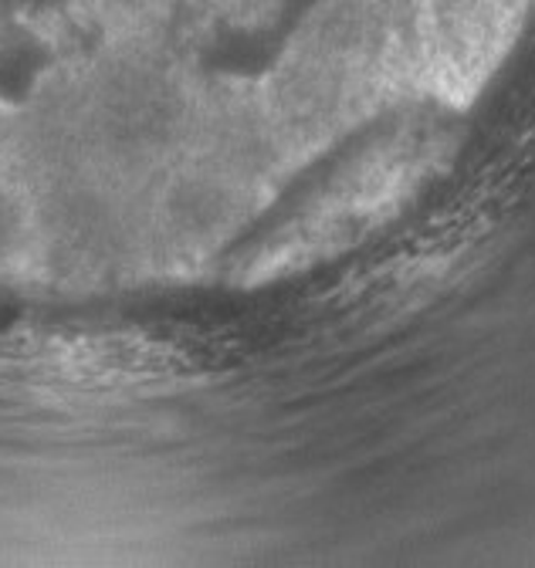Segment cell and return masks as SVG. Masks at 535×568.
<instances>
[{
  "mask_svg": "<svg viewBox=\"0 0 535 568\" xmlns=\"http://www.w3.org/2000/svg\"><path fill=\"white\" fill-rule=\"evenodd\" d=\"M444 153L447 139L431 119L376 142L289 227L282 247H275V261H312L315 254H329L363 237L411 200Z\"/></svg>",
  "mask_w": 535,
  "mask_h": 568,
  "instance_id": "1",
  "label": "cell"
},
{
  "mask_svg": "<svg viewBox=\"0 0 535 568\" xmlns=\"http://www.w3.org/2000/svg\"><path fill=\"white\" fill-rule=\"evenodd\" d=\"M535 0H427L424 92L467 105L518 38Z\"/></svg>",
  "mask_w": 535,
  "mask_h": 568,
  "instance_id": "2",
  "label": "cell"
},
{
  "mask_svg": "<svg viewBox=\"0 0 535 568\" xmlns=\"http://www.w3.org/2000/svg\"><path fill=\"white\" fill-rule=\"evenodd\" d=\"M275 4H282V0H251V8H254V14L261 18V14H268Z\"/></svg>",
  "mask_w": 535,
  "mask_h": 568,
  "instance_id": "3",
  "label": "cell"
}]
</instances>
